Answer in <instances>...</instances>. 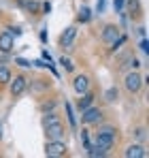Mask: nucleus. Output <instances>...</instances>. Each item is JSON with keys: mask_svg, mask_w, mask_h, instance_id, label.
<instances>
[{"mask_svg": "<svg viewBox=\"0 0 149 158\" xmlns=\"http://www.w3.org/2000/svg\"><path fill=\"white\" fill-rule=\"evenodd\" d=\"M90 105H94V94L87 90V92H83V94H79V101H77V109L79 111H85Z\"/></svg>", "mask_w": 149, "mask_h": 158, "instance_id": "12", "label": "nucleus"}, {"mask_svg": "<svg viewBox=\"0 0 149 158\" xmlns=\"http://www.w3.org/2000/svg\"><path fill=\"white\" fill-rule=\"evenodd\" d=\"M126 4V0H113V6H115V11H122Z\"/></svg>", "mask_w": 149, "mask_h": 158, "instance_id": "25", "label": "nucleus"}, {"mask_svg": "<svg viewBox=\"0 0 149 158\" xmlns=\"http://www.w3.org/2000/svg\"><path fill=\"white\" fill-rule=\"evenodd\" d=\"M13 47H15V36L9 30H4L0 34V53H11Z\"/></svg>", "mask_w": 149, "mask_h": 158, "instance_id": "9", "label": "nucleus"}, {"mask_svg": "<svg viewBox=\"0 0 149 158\" xmlns=\"http://www.w3.org/2000/svg\"><path fill=\"white\" fill-rule=\"evenodd\" d=\"M45 154L51 158H62L68 156V145L64 141H58V139H47L45 143Z\"/></svg>", "mask_w": 149, "mask_h": 158, "instance_id": "3", "label": "nucleus"}, {"mask_svg": "<svg viewBox=\"0 0 149 158\" xmlns=\"http://www.w3.org/2000/svg\"><path fill=\"white\" fill-rule=\"evenodd\" d=\"M92 88V79L90 75H85V73H79V75H74L73 79V90L77 94H83V92H87Z\"/></svg>", "mask_w": 149, "mask_h": 158, "instance_id": "7", "label": "nucleus"}, {"mask_svg": "<svg viewBox=\"0 0 149 158\" xmlns=\"http://www.w3.org/2000/svg\"><path fill=\"white\" fill-rule=\"evenodd\" d=\"M132 135H134L139 141H145V128H136V131L132 132Z\"/></svg>", "mask_w": 149, "mask_h": 158, "instance_id": "24", "label": "nucleus"}, {"mask_svg": "<svg viewBox=\"0 0 149 158\" xmlns=\"http://www.w3.org/2000/svg\"><path fill=\"white\" fill-rule=\"evenodd\" d=\"M74 36H77V26H68L62 34H60V39H58L60 47H70L73 41H74Z\"/></svg>", "mask_w": 149, "mask_h": 158, "instance_id": "11", "label": "nucleus"}, {"mask_svg": "<svg viewBox=\"0 0 149 158\" xmlns=\"http://www.w3.org/2000/svg\"><path fill=\"white\" fill-rule=\"evenodd\" d=\"M145 83H147V77L139 75V71H128L124 75V90L128 94H139Z\"/></svg>", "mask_w": 149, "mask_h": 158, "instance_id": "2", "label": "nucleus"}, {"mask_svg": "<svg viewBox=\"0 0 149 158\" xmlns=\"http://www.w3.org/2000/svg\"><path fill=\"white\" fill-rule=\"evenodd\" d=\"M43 13H51V2H43Z\"/></svg>", "mask_w": 149, "mask_h": 158, "instance_id": "27", "label": "nucleus"}, {"mask_svg": "<svg viewBox=\"0 0 149 158\" xmlns=\"http://www.w3.org/2000/svg\"><path fill=\"white\" fill-rule=\"evenodd\" d=\"M115 141H117V128L113 124H104L96 131V141L94 143L98 148H102L104 152H111L115 148Z\"/></svg>", "mask_w": 149, "mask_h": 158, "instance_id": "1", "label": "nucleus"}, {"mask_svg": "<svg viewBox=\"0 0 149 158\" xmlns=\"http://www.w3.org/2000/svg\"><path fill=\"white\" fill-rule=\"evenodd\" d=\"M13 77V73H11V69L9 66H4V64H0V85H6L9 81Z\"/></svg>", "mask_w": 149, "mask_h": 158, "instance_id": "14", "label": "nucleus"}, {"mask_svg": "<svg viewBox=\"0 0 149 158\" xmlns=\"http://www.w3.org/2000/svg\"><path fill=\"white\" fill-rule=\"evenodd\" d=\"M9 32H11L13 36H19V34H22V30H19V28H9Z\"/></svg>", "mask_w": 149, "mask_h": 158, "instance_id": "28", "label": "nucleus"}, {"mask_svg": "<svg viewBox=\"0 0 149 158\" xmlns=\"http://www.w3.org/2000/svg\"><path fill=\"white\" fill-rule=\"evenodd\" d=\"M60 64H62V69H64L66 73H73V71H74L73 60H70V58H66V56H62V58H60Z\"/></svg>", "mask_w": 149, "mask_h": 158, "instance_id": "17", "label": "nucleus"}, {"mask_svg": "<svg viewBox=\"0 0 149 158\" xmlns=\"http://www.w3.org/2000/svg\"><path fill=\"white\" fill-rule=\"evenodd\" d=\"M100 120H102V109H100V107L90 105L85 111H81V122H83V126L100 124Z\"/></svg>", "mask_w": 149, "mask_h": 158, "instance_id": "5", "label": "nucleus"}, {"mask_svg": "<svg viewBox=\"0 0 149 158\" xmlns=\"http://www.w3.org/2000/svg\"><path fill=\"white\" fill-rule=\"evenodd\" d=\"M122 34V30H119V26H115V24H107V26L102 28V32H100V41L102 43H113L117 36Z\"/></svg>", "mask_w": 149, "mask_h": 158, "instance_id": "8", "label": "nucleus"}, {"mask_svg": "<svg viewBox=\"0 0 149 158\" xmlns=\"http://www.w3.org/2000/svg\"><path fill=\"white\" fill-rule=\"evenodd\" d=\"M55 109V101H47V103H43L41 105V111L45 113V111H53Z\"/></svg>", "mask_w": 149, "mask_h": 158, "instance_id": "22", "label": "nucleus"}, {"mask_svg": "<svg viewBox=\"0 0 149 158\" xmlns=\"http://www.w3.org/2000/svg\"><path fill=\"white\" fill-rule=\"evenodd\" d=\"M6 85H9V94L13 98H19L28 90V79H26V75H15V77H11V81Z\"/></svg>", "mask_w": 149, "mask_h": 158, "instance_id": "4", "label": "nucleus"}, {"mask_svg": "<svg viewBox=\"0 0 149 158\" xmlns=\"http://www.w3.org/2000/svg\"><path fill=\"white\" fill-rule=\"evenodd\" d=\"M139 66H141V62L132 56V58H128V64H126V69H130V71H139Z\"/></svg>", "mask_w": 149, "mask_h": 158, "instance_id": "21", "label": "nucleus"}, {"mask_svg": "<svg viewBox=\"0 0 149 158\" xmlns=\"http://www.w3.org/2000/svg\"><path fill=\"white\" fill-rule=\"evenodd\" d=\"M117 98H119V92H117V88H115V85H113V88H109V90L104 92V101H107V103H115Z\"/></svg>", "mask_w": 149, "mask_h": 158, "instance_id": "16", "label": "nucleus"}, {"mask_svg": "<svg viewBox=\"0 0 149 158\" xmlns=\"http://www.w3.org/2000/svg\"><path fill=\"white\" fill-rule=\"evenodd\" d=\"M124 43H126V34H119V36L113 41V43H109V45H111V52L115 53L117 49H119V47H122V45H124Z\"/></svg>", "mask_w": 149, "mask_h": 158, "instance_id": "18", "label": "nucleus"}, {"mask_svg": "<svg viewBox=\"0 0 149 158\" xmlns=\"http://www.w3.org/2000/svg\"><path fill=\"white\" fill-rule=\"evenodd\" d=\"M66 115H68V122L74 126V115H73V105L70 103H66Z\"/></svg>", "mask_w": 149, "mask_h": 158, "instance_id": "23", "label": "nucleus"}, {"mask_svg": "<svg viewBox=\"0 0 149 158\" xmlns=\"http://www.w3.org/2000/svg\"><path fill=\"white\" fill-rule=\"evenodd\" d=\"M79 139H81L83 148H90V145H92V141H90V131H87V128H83V131H81V137H79Z\"/></svg>", "mask_w": 149, "mask_h": 158, "instance_id": "20", "label": "nucleus"}, {"mask_svg": "<svg viewBox=\"0 0 149 158\" xmlns=\"http://www.w3.org/2000/svg\"><path fill=\"white\" fill-rule=\"evenodd\" d=\"M43 128H45L47 139H58V141H64V137H66V126L62 124V120H55V122H51V124L43 126Z\"/></svg>", "mask_w": 149, "mask_h": 158, "instance_id": "6", "label": "nucleus"}, {"mask_svg": "<svg viewBox=\"0 0 149 158\" xmlns=\"http://www.w3.org/2000/svg\"><path fill=\"white\" fill-rule=\"evenodd\" d=\"M128 4L132 6V11H136V9H139V0H128Z\"/></svg>", "mask_w": 149, "mask_h": 158, "instance_id": "29", "label": "nucleus"}, {"mask_svg": "<svg viewBox=\"0 0 149 158\" xmlns=\"http://www.w3.org/2000/svg\"><path fill=\"white\" fill-rule=\"evenodd\" d=\"M147 152H145V145L143 143H132L124 150V158H145Z\"/></svg>", "mask_w": 149, "mask_h": 158, "instance_id": "10", "label": "nucleus"}, {"mask_svg": "<svg viewBox=\"0 0 149 158\" xmlns=\"http://www.w3.org/2000/svg\"><path fill=\"white\" fill-rule=\"evenodd\" d=\"M19 9H24L26 13H36L38 11V0H15Z\"/></svg>", "mask_w": 149, "mask_h": 158, "instance_id": "13", "label": "nucleus"}, {"mask_svg": "<svg viewBox=\"0 0 149 158\" xmlns=\"http://www.w3.org/2000/svg\"><path fill=\"white\" fill-rule=\"evenodd\" d=\"M90 19H92V11H90L87 6H81V9H79V15H77V22H79V24H87Z\"/></svg>", "mask_w": 149, "mask_h": 158, "instance_id": "15", "label": "nucleus"}, {"mask_svg": "<svg viewBox=\"0 0 149 158\" xmlns=\"http://www.w3.org/2000/svg\"><path fill=\"white\" fill-rule=\"evenodd\" d=\"M55 120H60V115H58L55 111H51V113H47V111H45V115H43V126H47V124L55 122Z\"/></svg>", "mask_w": 149, "mask_h": 158, "instance_id": "19", "label": "nucleus"}, {"mask_svg": "<svg viewBox=\"0 0 149 158\" xmlns=\"http://www.w3.org/2000/svg\"><path fill=\"white\" fill-rule=\"evenodd\" d=\"M139 47H141V52H143V53H147V52H149V47H147V41H145V39H143V41L139 43Z\"/></svg>", "mask_w": 149, "mask_h": 158, "instance_id": "26", "label": "nucleus"}]
</instances>
